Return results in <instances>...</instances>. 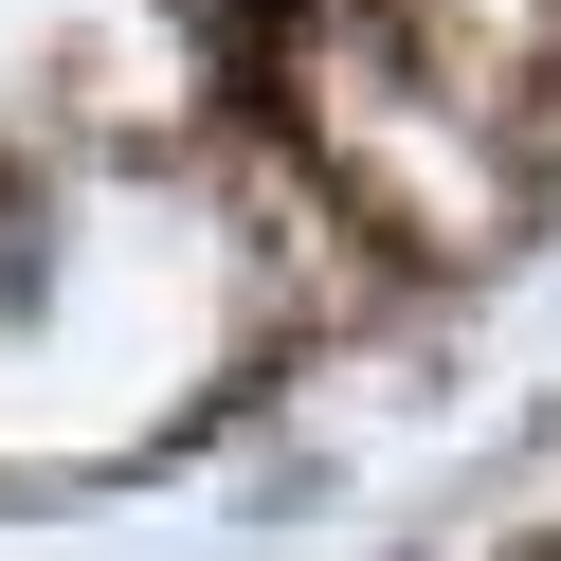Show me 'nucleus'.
<instances>
[{
    "label": "nucleus",
    "instance_id": "f257e3e1",
    "mask_svg": "<svg viewBox=\"0 0 561 561\" xmlns=\"http://www.w3.org/2000/svg\"><path fill=\"white\" fill-rule=\"evenodd\" d=\"M218 19H272V0H218Z\"/></svg>",
    "mask_w": 561,
    "mask_h": 561
}]
</instances>
